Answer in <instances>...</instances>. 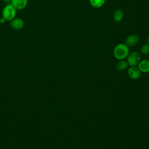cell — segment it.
Listing matches in <instances>:
<instances>
[{
    "instance_id": "4",
    "label": "cell",
    "mask_w": 149,
    "mask_h": 149,
    "mask_svg": "<svg viewBox=\"0 0 149 149\" xmlns=\"http://www.w3.org/2000/svg\"><path fill=\"white\" fill-rule=\"evenodd\" d=\"M141 72L137 66H130L127 70L128 76L133 80H136L140 78L141 76Z\"/></svg>"
},
{
    "instance_id": "9",
    "label": "cell",
    "mask_w": 149,
    "mask_h": 149,
    "mask_svg": "<svg viewBox=\"0 0 149 149\" xmlns=\"http://www.w3.org/2000/svg\"><path fill=\"white\" fill-rule=\"evenodd\" d=\"M123 17V12L120 9H116L113 14V18L115 22H120Z\"/></svg>"
},
{
    "instance_id": "1",
    "label": "cell",
    "mask_w": 149,
    "mask_h": 149,
    "mask_svg": "<svg viewBox=\"0 0 149 149\" xmlns=\"http://www.w3.org/2000/svg\"><path fill=\"white\" fill-rule=\"evenodd\" d=\"M114 57L118 60L125 59L129 54V48L125 44L120 43L117 44L113 51Z\"/></svg>"
},
{
    "instance_id": "5",
    "label": "cell",
    "mask_w": 149,
    "mask_h": 149,
    "mask_svg": "<svg viewBox=\"0 0 149 149\" xmlns=\"http://www.w3.org/2000/svg\"><path fill=\"white\" fill-rule=\"evenodd\" d=\"M139 37L135 34H131L128 36L125 39V44L129 47H133L136 45L139 42Z\"/></svg>"
},
{
    "instance_id": "10",
    "label": "cell",
    "mask_w": 149,
    "mask_h": 149,
    "mask_svg": "<svg viewBox=\"0 0 149 149\" xmlns=\"http://www.w3.org/2000/svg\"><path fill=\"white\" fill-rule=\"evenodd\" d=\"M128 63L127 61L125 59L119 60V61L116 64V68L118 70H123L127 69L128 67Z\"/></svg>"
},
{
    "instance_id": "3",
    "label": "cell",
    "mask_w": 149,
    "mask_h": 149,
    "mask_svg": "<svg viewBox=\"0 0 149 149\" xmlns=\"http://www.w3.org/2000/svg\"><path fill=\"white\" fill-rule=\"evenodd\" d=\"M126 58V61L130 66H137L141 61V56L140 54L136 51L129 53Z\"/></svg>"
},
{
    "instance_id": "6",
    "label": "cell",
    "mask_w": 149,
    "mask_h": 149,
    "mask_svg": "<svg viewBox=\"0 0 149 149\" xmlns=\"http://www.w3.org/2000/svg\"><path fill=\"white\" fill-rule=\"evenodd\" d=\"M138 68L142 73L149 72V60L143 59L141 60L137 65Z\"/></svg>"
},
{
    "instance_id": "8",
    "label": "cell",
    "mask_w": 149,
    "mask_h": 149,
    "mask_svg": "<svg viewBox=\"0 0 149 149\" xmlns=\"http://www.w3.org/2000/svg\"><path fill=\"white\" fill-rule=\"evenodd\" d=\"M11 27L16 30L21 29L24 26V22L20 18H16L12 20L10 22Z\"/></svg>"
},
{
    "instance_id": "7",
    "label": "cell",
    "mask_w": 149,
    "mask_h": 149,
    "mask_svg": "<svg viewBox=\"0 0 149 149\" xmlns=\"http://www.w3.org/2000/svg\"><path fill=\"white\" fill-rule=\"evenodd\" d=\"M11 3L15 9H23L27 6L28 0H12Z\"/></svg>"
},
{
    "instance_id": "11",
    "label": "cell",
    "mask_w": 149,
    "mask_h": 149,
    "mask_svg": "<svg viewBox=\"0 0 149 149\" xmlns=\"http://www.w3.org/2000/svg\"><path fill=\"white\" fill-rule=\"evenodd\" d=\"M105 0H89V2L92 6L95 8H99L102 6Z\"/></svg>"
},
{
    "instance_id": "2",
    "label": "cell",
    "mask_w": 149,
    "mask_h": 149,
    "mask_svg": "<svg viewBox=\"0 0 149 149\" xmlns=\"http://www.w3.org/2000/svg\"><path fill=\"white\" fill-rule=\"evenodd\" d=\"M16 11L13 6L11 5H7L4 7L2 10V17L5 20H12L16 16Z\"/></svg>"
},
{
    "instance_id": "14",
    "label": "cell",
    "mask_w": 149,
    "mask_h": 149,
    "mask_svg": "<svg viewBox=\"0 0 149 149\" xmlns=\"http://www.w3.org/2000/svg\"><path fill=\"white\" fill-rule=\"evenodd\" d=\"M3 1H5V2H9V1H11L12 0H2Z\"/></svg>"
},
{
    "instance_id": "13",
    "label": "cell",
    "mask_w": 149,
    "mask_h": 149,
    "mask_svg": "<svg viewBox=\"0 0 149 149\" xmlns=\"http://www.w3.org/2000/svg\"><path fill=\"white\" fill-rule=\"evenodd\" d=\"M5 22V19H3V17H2L1 19H0V22H1V23H3Z\"/></svg>"
},
{
    "instance_id": "12",
    "label": "cell",
    "mask_w": 149,
    "mask_h": 149,
    "mask_svg": "<svg viewBox=\"0 0 149 149\" xmlns=\"http://www.w3.org/2000/svg\"><path fill=\"white\" fill-rule=\"evenodd\" d=\"M140 52L143 55H148L149 54V44H145L141 47Z\"/></svg>"
},
{
    "instance_id": "15",
    "label": "cell",
    "mask_w": 149,
    "mask_h": 149,
    "mask_svg": "<svg viewBox=\"0 0 149 149\" xmlns=\"http://www.w3.org/2000/svg\"><path fill=\"white\" fill-rule=\"evenodd\" d=\"M147 42H148V44H149V36L148 37V38H147Z\"/></svg>"
}]
</instances>
